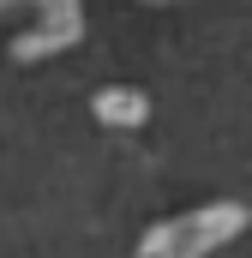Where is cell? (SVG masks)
<instances>
[{
  "label": "cell",
  "mask_w": 252,
  "mask_h": 258,
  "mask_svg": "<svg viewBox=\"0 0 252 258\" xmlns=\"http://www.w3.org/2000/svg\"><path fill=\"white\" fill-rule=\"evenodd\" d=\"M36 6V24L12 36V60H48V54H66L78 36H84V0H30Z\"/></svg>",
  "instance_id": "obj_1"
},
{
  "label": "cell",
  "mask_w": 252,
  "mask_h": 258,
  "mask_svg": "<svg viewBox=\"0 0 252 258\" xmlns=\"http://www.w3.org/2000/svg\"><path fill=\"white\" fill-rule=\"evenodd\" d=\"M234 222H240L234 210H198V216H180V222H162V228L144 234V246L132 258H198L204 246H216Z\"/></svg>",
  "instance_id": "obj_2"
},
{
  "label": "cell",
  "mask_w": 252,
  "mask_h": 258,
  "mask_svg": "<svg viewBox=\"0 0 252 258\" xmlns=\"http://www.w3.org/2000/svg\"><path fill=\"white\" fill-rule=\"evenodd\" d=\"M90 114H96L102 126H144V114H150V102H144L138 90H126V84H108V90H96V102H90Z\"/></svg>",
  "instance_id": "obj_3"
},
{
  "label": "cell",
  "mask_w": 252,
  "mask_h": 258,
  "mask_svg": "<svg viewBox=\"0 0 252 258\" xmlns=\"http://www.w3.org/2000/svg\"><path fill=\"white\" fill-rule=\"evenodd\" d=\"M0 12H6V0H0Z\"/></svg>",
  "instance_id": "obj_4"
}]
</instances>
